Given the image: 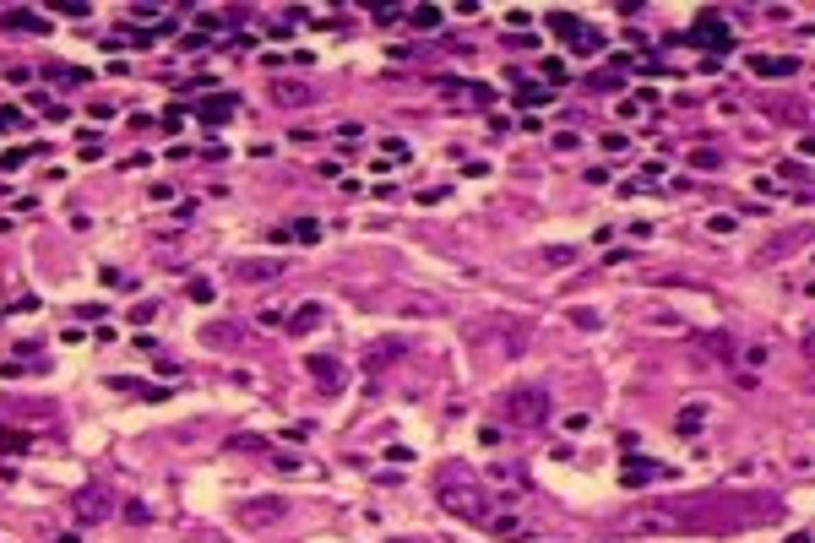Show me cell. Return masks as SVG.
I'll use <instances>...</instances> for the list:
<instances>
[{
  "instance_id": "cell-3",
  "label": "cell",
  "mask_w": 815,
  "mask_h": 543,
  "mask_svg": "<svg viewBox=\"0 0 815 543\" xmlns=\"http://www.w3.org/2000/svg\"><path fill=\"white\" fill-rule=\"evenodd\" d=\"M750 71H755V77H794V71H799V60H788V55H755V60H750Z\"/></svg>"
},
{
  "instance_id": "cell-6",
  "label": "cell",
  "mask_w": 815,
  "mask_h": 543,
  "mask_svg": "<svg viewBox=\"0 0 815 543\" xmlns=\"http://www.w3.org/2000/svg\"><path fill=\"white\" fill-rule=\"evenodd\" d=\"M228 109H234V98H218V103H202V120H207V125H223V120H228Z\"/></svg>"
},
{
  "instance_id": "cell-11",
  "label": "cell",
  "mask_w": 815,
  "mask_h": 543,
  "mask_svg": "<svg viewBox=\"0 0 815 543\" xmlns=\"http://www.w3.org/2000/svg\"><path fill=\"white\" fill-rule=\"evenodd\" d=\"M435 22H441V11H430V5H424V11H413V27H435Z\"/></svg>"
},
{
  "instance_id": "cell-10",
  "label": "cell",
  "mask_w": 815,
  "mask_h": 543,
  "mask_svg": "<svg viewBox=\"0 0 815 543\" xmlns=\"http://www.w3.org/2000/svg\"><path fill=\"white\" fill-rule=\"evenodd\" d=\"M701 413H707V407H685V413H679V429H685V435H690V429H696V424H701Z\"/></svg>"
},
{
  "instance_id": "cell-1",
  "label": "cell",
  "mask_w": 815,
  "mask_h": 543,
  "mask_svg": "<svg viewBox=\"0 0 815 543\" xmlns=\"http://www.w3.org/2000/svg\"><path fill=\"white\" fill-rule=\"evenodd\" d=\"M544 413H549V396H544V391H522V396H511V424H522V429H538Z\"/></svg>"
},
{
  "instance_id": "cell-2",
  "label": "cell",
  "mask_w": 815,
  "mask_h": 543,
  "mask_svg": "<svg viewBox=\"0 0 815 543\" xmlns=\"http://www.w3.org/2000/svg\"><path fill=\"white\" fill-rule=\"evenodd\" d=\"M690 38H696V44H707V49H723V44H729V27H723V16H718V11H701V16H696V27H690Z\"/></svg>"
},
{
  "instance_id": "cell-7",
  "label": "cell",
  "mask_w": 815,
  "mask_h": 543,
  "mask_svg": "<svg viewBox=\"0 0 815 543\" xmlns=\"http://www.w3.org/2000/svg\"><path fill=\"white\" fill-rule=\"evenodd\" d=\"M310 370H315V381H321V386H337V364H332V359H315Z\"/></svg>"
},
{
  "instance_id": "cell-13",
  "label": "cell",
  "mask_w": 815,
  "mask_h": 543,
  "mask_svg": "<svg viewBox=\"0 0 815 543\" xmlns=\"http://www.w3.org/2000/svg\"><path fill=\"white\" fill-rule=\"evenodd\" d=\"M805 348H810V353H815V331H810V337H805Z\"/></svg>"
},
{
  "instance_id": "cell-4",
  "label": "cell",
  "mask_w": 815,
  "mask_h": 543,
  "mask_svg": "<svg viewBox=\"0 0 815 543\" xmlns=\"http://www.w3.org/2000/svg\"><path fill=\"white\" fill-rule=\"evenodd\" d=\"M549 27H555L560 38H571V44H582V33H587V27H582V16H571V11H555V16H549Z\"/></svg>"
},
{
  "instance_id": "cell-8",
  "label": "cell",
  "mask_w": 815,
  "mask_h": 543,
  "mask_svg": "<svg viewBox=\"0 0 815 543\" xmlns=\"http://www.w3.org/2000/svg\"><path fill=\"white\" fill-rule=\"evenodd\" d=\"M315 320H321V310H315V305H304V310L294 315V331H310V326H315Z\"/></svg>"
},
{
  "instance_id": "cell-9",
  "label": "cell",
  "mask_w": 815,
  "mask_h": 543,
  "mask_svg": "<svg viewBox=\"0 0 815 543\" xmlns=\"http://www.w3.org/2000/svg\"><path fill=\"white\" fill-rule=\"evenodd\" d=\"M315 233H321V223H315V218H299V223H294V239H304V244H310Z\"/></svg>"
},
{
  "instance_id": "cell-12",
  "label": "cell",
  "mask_w": 815,
  "mask_h": 543,
  "mask_svg": "<svg viewBox=\"0 0 815 543\" xmlns=\"http://www.w3.org/2000/svg\"><path fill=\"white\" fill-rule=\"evenodd\" d=\"M22 125V114H0V131H16Z\"/></svg>"
},
{
  "instance_id": "cell-5",
  "label": "cell",
  "mask_w": 815,
  "mask_h": 543,
  "mask_svg": "<svg viewBox=\"0 0 815 543\" xmlns=\"http://www.w3.org/2000/svg\"><path fill=\"white\" fill-rule=\"evenodd\" d=\"M234 277H250V283H267V277H278V261H239V266H234Z\"/></svg>"
}]
</instances>
